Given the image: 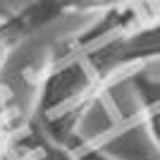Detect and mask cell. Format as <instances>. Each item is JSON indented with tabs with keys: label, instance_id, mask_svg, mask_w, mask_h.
I'll list each match as a JSON object with an SVG mask.
<instances>
[{
	"label": "cell",
	"instance_id": "cell-4",
	"mask_svg": "<svg viewBox=\"0 0 160 160\" xmlns=\"http://www.w3.org/2000/svg\"><path fill=\"white\" fill-rule=\"evenodd\" d=\"M31 117H24L19 98L7 81L0 79V160H10L17 151V141L29 127Z\"/></svg>",
	"mask_w": 160,
	"mask_h": 160
},
{
	"label": "cell",
	"instance_id": "cell-5",
	"mask_svg": "<svg viewBox=\"0 0 160 160\" xmlns=\"http://www.w3.org/2000/svg\"><path fill=\"white\" fill-rule=\"evenodd\" d=\"M22 141H24V146L31 151L33 160H79L69 146L50 139V136L33 122V117H31V122H29V127L24 129V134H22Z\"/></svg>",
	"mask_w": 160,
	"mask_h": 160
},
{
	"label": "cell",
	"instance_id": "cell-8",
	"mask_svg": "<svg viewBox=\"0 0 160 160\" xmlns=\"http://www.w3.org/2000/svg\"><path fill=\"white\" fill-rule=\"evenodd\" d=\"M10 160H33L31 151H29V148L24 146V141H22V136H19V141H17V151H14V155H12Z\"/></svg>",
	"mask_w": 160,
	"mask_h": 160
},
{
	"label": "cell",
	"instance_id": "cell-3",
	"mask_svg": "<svg viewBox=\"0 0 160 160\" xmlns=\"http://www.w3.org/2000/svg\"><path fill=\"white\" fill-rule=\"evenodd\" d=\"M120 81L132 86L134 96L139 100L143 127L153 141V146L160 151V77H153L148 69H136Z\"/></svg>",
	"mask_w": 160,
	"mask_h": 160
},
{
	"label": "cell",
	"instance_id": "cell-1",
	"mask_svg": "<svg viewBox=\"0 0 160 160\" xmlns=\"http://www.w3.org/2000/svg\"><path fill=\"white\" fill-rule=\"evenodd\" d=\"M160 62V14L148 22L84 33L46 65L36 84L33 122L50 139L72 146L79 124L120 79Z\"/></svg>",
	"mask_w": 160,
	"mask_h": 160
},
{
	"label": "cell",
	"instance_id": "cell-6",
	"mask_svg": "<svg viewBox=\"0 0 160 160\" xmlns=\"http://www.w3.org/2000/svg\"><path fill=\"white\" fill-rule=\"evenodd\" d=\"M27 38H29V31L24 29L17 12L7 14V17H0V74H2L5 65L10 62L12 53Z\"/></svg>",
	"mask_w": 160,
	"mask_h": 160
},
{
	"label": "cell",
	"instance_id": "cell-9",
	"mask_svg": "<svg viewBox=\"0 0 160 160\" xmlns=\"http://www.w3.org/2000/svg\"><path fill=\"white\" fill-rule=\"evenodd\" d=\"M7 14H12V10H10L5 2H0V17H7Z\"/></svg>",
	"mask_w": 160,
	"mask_h": 160
},
{
	"label": "cell",
	"instance_id": "cell-2",
	"mask_svg": "<svg viewBox=\"0 0 160 160\" xmlns=\"http://www.w3.org/2000/svg\"><path fill=\"white\" fill-rule=\"evenodd\" d=\"M143 2H160V0H31L17 14L29 36H33L46 27H50L53 22L62 19L65 14L122 12L132 5H143Z\"/></svg>",
	"mask_w": 160,
	"mask_h": 160
},
{
	"label": "cell",
	"instance_id": "cell-7",
	"mask_svg": "<svg viewBox=\"0 0 160 160\" xmlns=\"http://www.w3.org/2000/svg\"><path fill=\"white\" fill-rule=\"evenodd\" d=\"M74 151V155L79 160H120V158H115V155H110L108 151H103L100 146H93L91 141H74L72 146H69Z\"/></svg>",
	"mask_w": 160,
	"mask_h": 160
}]
</instances>
